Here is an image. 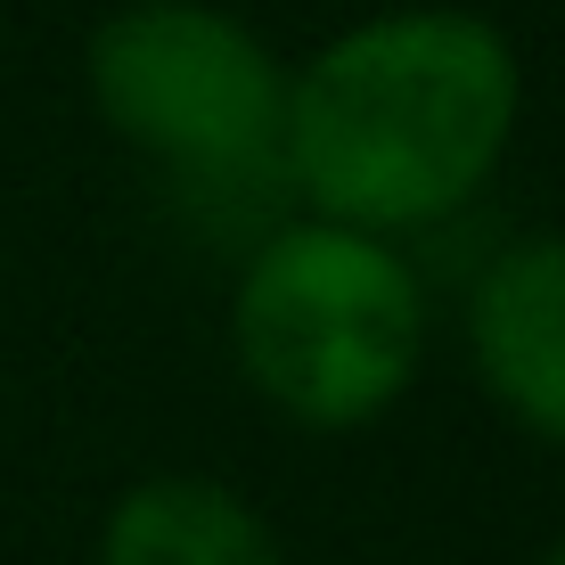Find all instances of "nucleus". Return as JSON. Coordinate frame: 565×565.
Listing matches in <instances>:
<instances>
[{"mask_svg":"<svg viewBox=\"0 0 565 565\" xmlns=\"http://www.w3.org/2000/svg\"><path fill=\"white\" fill-rule=\"evenodd\" d=\"M516 131V50L467 9H394L287 83L279 164L320 222L411 230L451 213Z\"/></svg>","mask_w":565,"mask_h":565,"instance_id":"obj_1","label":"nucleus"},{"mask_svg":"<svg viewBox=\"0 0 565 565\" xmlns=\"http://www.w3.org/2000/svg\"><path fill=\"white\" fill-rule=\"evenodd\" d=\"M238 361L303 426H361L411 385L426 344L418 270L344 222H287L238 279Z\"/></svg>","mask_w":565,"mask_h":565,"instance_id":"obj_2","label":"nucleus"},{"mask_svg":"<svg viewBox=\"0 0 565 565\" xmlns=\"http://www.w3.org/2000/svg\"><path fill=\"white\" fill-rule=\"evenodd\" d=\"M90 99L181 172L279 164L287 74L246 17L205 0H124L90 33Z\"/></svg>","mask_w":565,"mask_h":565,"instance_id":"obj_3","label":"nucleus"},{"mask_svg":"<svg viewBox=\"0 0 565 565\" xmlns=\"http://www.w3.org/2000/svg\"><path fill=\"white\" fill-rule=\"evenodd\" d=\"M476 369L533 435L565 443V238L509 246L467 296Z\"/></svg>","mask_w":565,"mask_h":565,"instance_id":"obj_4","label":"nucleus"},{"mask_svg":"<svg viewBox=\"0 0 565 565\" xmlns=\"http://www.w3.org/2000/svg\"><path fill=\"white\" fill-rule=\"evenodd\" d=\"M99 565H287V550L230 483L148 476L115 500Z\"/></svg>","mask_w":565,"mask_h":565,"instance_id":"obj_5","label":"nucleus"},{"mask_svg":"<svg viewBox=\"0 0 565 565\" xmlns=\"http://www.w3.org/2000/svg\"><path fill=\"white\" fill-rule=\"evenodd\" d=\"M541 565H565V541H557V550H550V557H541Z\"/></svg>","mask_w":565,"mask_h":565,"instance_id":"obj_6","label":"nucleus"}]
</instances>
